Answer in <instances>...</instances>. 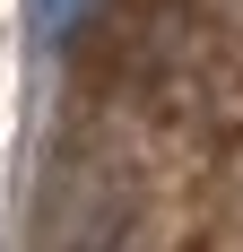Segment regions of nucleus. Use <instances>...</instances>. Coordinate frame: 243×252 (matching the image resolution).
I'll use <instances>...</instances> for the list:
<instances>
[{"label": "nucleus", "instance_id": "1", "mask_svg": "<svg viewBox=\"0 0 243 252\" xmlns=\"http://www.w3.org/2000/svg\"><path fill=\"white\" fill-rule=\"evenodd\" d=\"M44 0H0V252H18L26 226V174H35V122H44V61L52 44L35 35Z\"/></svg>", "mask_w": 243, "mask_h": 252}]
</instances>
